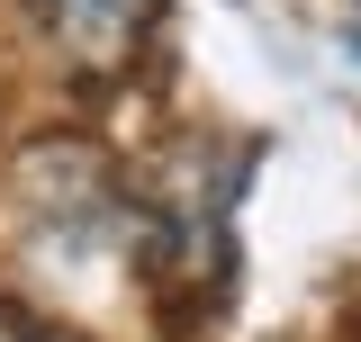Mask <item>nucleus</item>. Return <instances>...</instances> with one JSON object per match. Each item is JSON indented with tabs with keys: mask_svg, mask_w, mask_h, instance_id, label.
Returning <instances> with one entry per match:
<instances>
[{
	"mask_svg": "<svg viewBox=\"0 0 361 342\" xmlns=\"http://www.w3.org/2000/svg\"><path fill=\"white\" fill-rule=\"evenodd\" d=\"M0 342H63V334H45V324H27V315H0Z\"/></svg>",
	"mask_w": 361,
	"mask_h": 342,
	"instance_id": "2",
	"label": "nucleus"
},
{
	"mask_svg": "<svg viewBox=\"0 0 361 342\" xmlns=\"http://www.w3.org/2000/svg\"><path fill=\"white\" fill-rule=\"evenodd\" d=\"M154 9L163 0H37V18L54 27V45L82 54V63H99V72H118L135 45L154 37Z\"/></svg>",
	"mask_w": 361,
	"mask_h": 342,
	"instance_id": "1",
	"label": "nucleus"
}]
</instances>
